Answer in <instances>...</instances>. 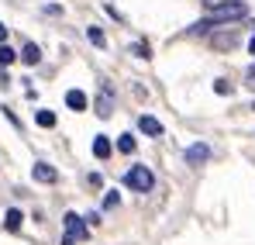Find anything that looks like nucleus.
<instances>
[{
    "label": "nucleus",
    "instance_id": "12",
    "mask_svg": "<svg viewBox=\"0 0 255 245\" xmlns=\"http://www.w3.org/2000/svg\"><path fill=\"white\" fill-rule=\"evenodd\" d=\"M21 225H24V214H21L17 207H10V211L3 214V228H7V232H21Z\"/></svg>",
    "mask_w": 255,
    "mask_h": 245
},
{
    "label": "nucleus",
    "instance_id": "7",
    "mask_svg": "<svg viewBox=\"0 0 255 245\" xmlns=\"http://www.w3.org/2000/svg\"><path fill=\"white\" fill-rule=\"evenodd\" d=\"M24 66H38L42 62V48L35 45V41H24V48H21V55H17Z\"/></svg>",
    "mask_w": 255,
    "mask_h": 245
},
{
    "label": "nucleus",
    "instance_id": "10",
    "mask_svg": "<svg viewBox=\"0 0 255 245\" xmlns=\"http://www.w3.org/2000/svg\"><path fill=\"white\" fill-rule=\"evenodd\" d=\"M111 111H114V97H111V86H104V93L97 97V114L100 118H111Z\"/></svg>",
    "mask_w": 255,
    "mask_h": 245
},
{
    "label": "nucleus",
    "instance_id": "22",
    "mask_svg": "<svg viewBox=\"0 0 255 245\" xmlns=\"http://www.w3.org/2000/svg\"><path fill=\"white\" fill-rule=\"evenodd\" d=\"M62 245H76V239L73 235H62Z\"/></svg>",
    "mask_w": 255,
    "mask_h": 245
},
{
    "label": "nucleus",
    "instance_id": "4",
    "mask_svg": "<svg viewBox=\"0 0 255 245\" xmlns=\"http://www.w3.org/2000/svg\"><path fill=\"white\" fill-rule=\"evenodd\" d=\"M183 156H186V163H190V166H200V163H207V159H211V149H207L204 142H193Z\"/></svg>",
    "mask_w": 255,
    "mask_h": 245
},
{
    "label": "nucleus",
    "instance_id": "11",
    "mask_svg": "<svg viewBox=\"0 0 255 245\" xmlns=\"http://www.w3.org/2000/svg\"><path fill=\"white\" fill-rule=\"evenodd\" d=\"M111 152H114L111 138H107V135H97V138H93V156H97V159H107Z\"/></svg>",
    "mask_w": 255,
    "mask_h": 245
},
{
    "label": "nucleus",
    "instance_id": "16",
    "mask_svg": "<svg viewBox=\"0 0 255 245\" xmlns=\"http://www.w3.org/2000/svg\"><path fill=\"white\" fill-rule=\"evenodd\" d=\"M35 121L42 124V128H55V114H52V111H38V114H35Z\"/></svg>",
    "mask_w": 255,
    "mask_h": 245
},
{
    "label": "nucleus",
    "instance_id": "2",
    "mask_svg": "<svg viewBox=\"0 0 255 245\" xmlns=\"http://www.w3.org/2000/svg\"><path fill=\"white\" fill-rule=\"evenodd\" d=\"M125 187L134 194H148V190H155V176H152L148 166H131L125 173Z\"/></svg>",
    "mask_w": 255,
    "mask_h": 245
},
{
    "label": "nucleus",
    "instance_id": "6",
    "mask_svg": "<svg viewBox=\"0 0 255 245\" xmlns=\"http://www.w3.org/2000/svg\"><path fill=\"white\" fill-rule=\"evenodd\" d=\"M31 176H35L38 183H55V180H59L55 166H48V163H35V166H31Z\"/></svg>",
    "mask_w": 255,
    "mask_h": 245
},
{
    "label": "nucleus",
    "instance_id": "13",
    "mask_svg": "<svg viewBox=\"0 0 255 245\" xmlns=\"http://www.w3.org/2000/svg\"><path fill=\"white\" fill-rule=\"evenodd\" d=\"M10 62H17V52L7 41H0V66H10Z\"/></svg>",
    "mask_w": 255,
    "mask_h": 245
},
{
    "label": "nucleus",
    "instance_id": "24",
    "mask_svg": "<svg viewBox=\"0 0 255 245\" xmlns=\"http://www.w3.org/2000/svg\"><path fill=\"white\" fill-rule=\"evenodd\" d=\"M249 52H252V55H255V35H252V41H249Z\"/></svg>",
    "mask_w": 255,
    "mask_h": 245
},
{
    "label": "nucleus",
    "instance_id": "3",
    "mask_svg": "<svg viewBox=\"0 0 255 245\" xmlns=\"http://www.w3.org/2000/svg\"><path fill=\"white\" fill-rule=\"evenodd\" d=\"M62 225H66V235H73V239H86V235H90V228L83 225V218H80L76 211H66Z\"/></svg>",
    "mask_w": 255,
    "mask_h": 245
},
{
    "label": "nucleus",
    "instance_id": "17",
    "mask_svg": "<svg viewBox=\"0 0 255 245\" xmlns=\"http://www.w3.org/2000/svg\"><path fill=\"white\" fill-rule=\"evenodd\" d=\"M214 93H221V97H231V93H235V86H231L228 80H214Z\"/></svg>",
    "mask_w": 255,
    "mask_h": 245
},
{
    "label": "nucleus",
    "instance_id": "15",
    "mask_svg": "<svg viewBox=\"0 0 255 245\" xmlns=\"http://www.w3.org/2000/svg\"><path fill=\"white\" fill-rule=\"evenodd\" d=\"M86 38L93 41L97 48H104V45H107V38H104V31H100V28H86Z\"/></svg>",
    "mask_w": 255,
    "mask_h": 245
},
{
    "label": "nucleus",
    "instance_id": "25",
    "mask_svg": "<svg viewBox=\"0 0 255 245\" xmlns=\"http://www.w3.org/2000/svg\"><path fill=\"white\" fill-rule=\"evenodd\" d=\"M252 107H255V104H252Z\"/></svg>",
    "mask_w": 255,
    "mask_h": 245
},
{
    "label": "nucleus",
    "instance_id": "18",
    "mask_svg": "<svg viewBox=\"0 0 255 245\" xmlns=\"http://www.w3.org/2000/svg\"><path fill=\"white\" fill-rule=\"evenodd\" d=\"M131 52H134V55H138V59H148V55H152V52H148V45H145V41H134V45H131Z\"/></svg>",
    "mask_w": 255,
    "mask_h": 245
},
{
    "label": "nucleus",
    "instance_id": "21",
    "mask_svg": "<svg viewBox=\"0 0 255 245\" xmlns=\"http://www.w3.org/2000/svg\"><path fill=\"white\" fill-rule=\"evenodd\" d=\"M204 3H207V7H211V10H214V7H221L224 0H204Z\"/></svg>",
    "mask_w": 255,
    "mask_h": 245
},
{
    "label": "nucleus",
    "instance_id": "8",
    "mask_svg": "<svg viewBox=\"0 0 255 245\" xmlns=\"http://www.w3.org/2000/svg\"><path fill=\"white\" fill-rule=\"evenodd\" d=\"M238 31H221V35H214L211 38V45L214 48H217V52H224V48H235V45H238Z\"/></svg>",
    "mask_w": 255,
    "mask_h": 245
},
{
    "label": "nucleus",
    "instance_id": "20",
    "mask_svg": "<svg viewBox=\"0 0 255 245\" xmlns=\"http://www.w3.org/2000/svg\"><path fill=\"white\" fill-rule=\"evenodd\" d=\"M245 83H249V86L255 90V69H249V80H245Z\"/></svg>",
    "mask_w": 255,
    "mask_h": 245
},
{
    "label": "nucleus",
    "instance_id": "1",
    "mask_svg": "<svg viewBox=\"0 0 255 245\" xmlns=\"http://www.w3.org/2000/svg\"><path fill=\"white\" fill-rule=\"evenodd\" d=\"M245 14H249V7H245L242 0H224L221 7H214L204 21H197L186 35H204V31H211V28H217V24H235V21H242Z\"/></svg>",
    "mask_w": 255,
    "mask_h": 245
},
{
    "label": "nucleus",
    "instance_id": "9",
    "mask_svg": "<svg viewBox=\"0 0 255 245\" xmlns=\"http://www.w3.org/2000/svg\"><path fill=\"white\" fill-rule=\"evenodd\" d=\"M86 104H90V100H86L83 90H69V93H66V107H69V111L80 114V111H86Z\"/></svg>",
    "mask_w": 255,
    "mask_h": 245
},
{
    "label": "nucleus",
    "instance_id": "14",
    "mask_svg": "<svg viewBox=\"0 0 255 245\" xmlns=\"http://www.w3.org/2000/svg\"><path fill=\"white\" fill-rule=\"evenodd\" d=\"M118 152H125V156L134 152V135H121V138H118Z\"/></svg>",
    "mask_w": 255,
    "mask_h": 245
},
{
    "label": "nucleus",
    "instance_id": "5",
    "mask_svg": "<svg viewBox=\"0 0 255 245\" xmlns=\"http://www.w3.org/2000/svg\"><path fill=\"white\" fill-rule=\"evenodd\" d=\"M138 128H141V135H148V138H162V121L152 118V114H141V118H138Z\"/></svg>",
    "mask_w": 255,
    "mask_h": 245
},
{
    "label": "nucleus",
    "instance_id": "19",
    "mask_svg": "<svg viewBox=\"0 0 255 245\" xmlns=\"http://www.w3.org/2000/svg\"><path fill=\"white\" fill-rule=\"evenodd\" d=\"M118 204H121V194H118V190H111V194L104 197V207L111 211V207H118Z\"/></svg>",
    "mask_w": 255,
    "mask_h": 245
},
{
    "label": "nucleus",
    "instance_id": "23",
    "mask_svg": "<svg viewBox=\"0 0 255 245\" xmlns=\"http://www.w3.org/2000/svg\"><path fill=\"white\" fill-rule=\"evenodd\" d=\"M0 41H7V24H0Z\"/></svg>",
    "mask_w": 255,
    "mask_h": 245
}]
</instances>
